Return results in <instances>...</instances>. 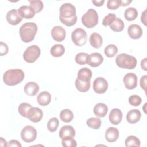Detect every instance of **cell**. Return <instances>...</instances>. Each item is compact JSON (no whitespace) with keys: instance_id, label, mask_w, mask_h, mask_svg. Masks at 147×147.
<instances>
[{"instance_id":"obj_1","label":"cell","mask_w":147,"mask_h":147,"mask_svg":"<svg viewBox=\"0 0 147 147\" xmlns=\"http://www.w3.org/2000/svg\"><path fill=\"white\" fill-rule=\"evenodd\" d=\"M37 32V26L34 22H26L20 28L19 33L21 40L24 42L33 41Z\"/></svg>"},{"instance_id":"obj_2","label":"cell","mask_w":147,"mask_h":147,"mask_svg":"<svg viewBox=\"0 0 147 147\" xmlns=\"http://www.w3.org/2000/svg\"><path fill=\"white\" fill-rule=\"evenodd\" d=\"M24 78V72L20 69L7 70L3 76V80L6 85L15 86L21 83Z\"/></svg>"},{"instance_id":"obj_3","label":"cell","mask_w":147,"mask_h":147,"mask_svg":"<svg viewBox=\"0 0 147 147\" xmlns=\"http://www.w3.org/2000/svg\"><path fill=\"white\" fill-rule=\"evenodd\" d=\"M115 63L121 68L132 69L136 67L137 60L134 56L123 53L116 57Z\"/></svg>"},{"instance_id":"obj_4","label":"cell","mask_w":147,"mask_h":147,"mask_svg":"<svg viewBox=\"0 0 147 147\" xmlns=\"http://www.w3.org/2000/svg\"><path fill=\"white\" fill-rule=\"evenodd\" d=\"M82 24L88 28H92L98 23V14L93 9H90L82 17Z\"/></svg>"},{"instance_id":"obj_5","label":"cell","mask_w":147,"mask_h":147,"mask_svg":"<svg viewBox=\"0 0 147 147\" xmlns=\"http://www.w3.org/2000/svg\"><path fill=\"white\" fill-rule=\"evenodd\" d=\"M40 48L36 45L28 47L23 54L24 60L29 63H34L40 56Z\"/></svg>"},{"instance_id":"obj_6","label":"cell","mask_w":147,"mask_h":147,"mask_svg":"<svg viewBox=\"0 0 147 147\" xmlns=\"http://www.w3.org/2000/svg\"><path fill=\"white\" fill-rule=\"evenodd\" d=\"M71 38L74 44L78 46L84 45L87 40L86 31L82 28H76L72 33Z\"/></svg>"},{"instance_id":"obj_7","label":"cell","mask_w":147,"mask_h":147,"mask_svg":"<svg viewBox=\"0 0 147 147\" xmlns=\"http://www.w3.org/2000/svg\"><path fill=\"white\" fill-rule=\"evenodd\" d=\"M21 137L22 140L25 142L29 143L33 142L36 138L37 131L32 126H26L21 130Z\"/></svg>"},{"instance_id":"obj_8","label":"cell","mask_w":147,"mask_h":147,"mask_svg":"<svg viewBox=\"0 0 147 147\" xmlns=\"http://www.w3.org/2000/svg\"><path fill=\"white\" fill-rule=\"evenodd\" d=\"M76 15L75 7L70 3H65L60 7V17L71 18Z\"/></svg>"},{"instance_id":"obj_9","label":"cell","mask_w":147,"mask_h":147,"mask_svg":"<svg viewBox=\"0 0 147 147\" xmlns=\"http://www.w3.org/2000/svg\"><path fill=\"white\" fill-rule=\"evenodd\" d=\"M108 88V83L107 80L102 78L98 77L96 78L93 83V89L96 93L103 94Z\"/></svg>"},{"instance_id":"obj_10","label":"cell","mask_w":147,"mask_h":147,"mask_svg":"<svg viewBox=\"0 0 147 147\" xmlns=\"http://www.w3.org/2000/svg\"><path fill=\"white\" fill-rule=\"evenodd\" d=\"M51 35L54 40L57 42H61L65 38V30L60 26H54L51 30Z\"/></svg>"},{"instance_id":"obj_11","label":"cell","mask_w":147,"mask_h":147,"mask_svg":"<svg viewBox=\"0 0 147 147\" xmlns=\"http://www.w3.org/2000/svg\"><path fill=\"white\" fill-rule=\"evenodd\" d=\"M123 81L125 87L129 90H132L137 85V77L133 73H129L125 75Z\"/></svg>"},{"instance_id":"obj_12","label":"cell","mask_w":147,"mask_h":147,"mask_svg":"<svg viewBox=\"0 0 147 147\" xmlns=\"http://www.w3.org/2000/svg\"><path fill=\"white\" fill-rule=\"evenodd\" d=\"M103 61L102 55L98 52H94L88 55L87 63L90 66L92 67H97L99 66Z\"/></svg>"},{"instance_id":"obj_13","label":"cell","mask_w":147,"mask_h":147,"mask_svg":"<svg viewBox=\"0 0 147 147\" xmlns=\"http://www.w3.org/2000/svg\"><path fill=\"white\" fill-rule=\"evenodd\" d=\"M109 119L111 124L114 125H118L122 119V111L117 108L112 109L109 114Z\"/></svg>"},{"instance_id":"obj_14","label":"cell","mask_w":147,"mask_h":147,"mask_svg":"<svg viewBox=\"0 0 147 147\" xmlns=\"http://www.w3.org/2000/svg\"><path fill=\"white\" fill-rule=\"evenodd\" d=\"M7 21L12 25H16L22 21V17L15 9L9 11L6 14Z\"/></svg>"},{"instance_id":"obj_15","label":"cell","mask_w":147,"mask_h":147,"mask_svg":"<svg viewBox=\"0 0 147 147\" xmlns=\"http://www.w3.org/2000/svg\"><path fill=\"white\" fill-rule=\"evenodd\" d=\"M127 33L129 37L133 39H138L142 35V29L137 24H131L127 29Z\"/></svg>"},{"instance_id":"obj_16","label":"cell","mask_w":147,"mask_h":147,"mask_svg":"<svg viewBox=\"0 0 147 147\" xmlns=\"http://www.w3.org/2000/svg\"><path fill=\"white\" fill-rule=\"evenodd\" d=\"M18 13L22 18L26 19H30L33 18L36 13L34 10L30 6H21L18 10Z\"/></svg>"},{"instance_id":"obj_17","label":"cell","mask_w":147,"mask_h":147,"mask_svg":"<svg viewBox=\"0 0 147 147\" xmlns=\"http://www.w3.org/2000/svg\"><path fill=\"white\" fill-rule=\"evenodd\" d=\"M24 90L26 95L30 96H33L38 92L39 86L38 84L34 82H29L25 85Z\"/></svg>"},{"instance_id":"obj_18","label":"cell","mask_w":147,"mask_h":147,"mask_svg":"<svg viewBox=\"0 0 147 147\" xmlns=\"http://www.w3.org/2000/svg\"><path fill=\"white\" fill-rule=\"evenodd\" d=\"M119 137L118 130L113 127H109L105 132V138L109 142L116 141Z\"/></svg>"},{"instance_id":"obj_19","label":"cell","mask_w":147,"mask_h":147,"mask_svg":"<svg viewBox=\"0 0 147 147\" xmlns=\"http://www.w3.org/2000/svg\"><path fill=\"white\" fill-rule=\"evenodd\" d=\"M33 107L29 103H22L18 106V111L21 116L28 118L33 111Z\"/></svg>"},{"instance_id":"obj_20","label":"cell","mask_w":147,"mask_h":147,"mask_svg":"<svg viewBox=\"0 0 147 147\" xmlns=\"http://www.w3.org/2000/svg\"><path fill=\"white\" fill-rule=\"evenodd\" d=\"M141 117V112L137 109H133L130 110L127 113L126 119L130 123H136L140 121Z\"/></svg>"},{"instance_id":"obj_21","label":"cell","mask_w":147,"mask_h":147,"mask_svg":"<svg viewBox=\"0 0 147 147\" xmlns=\"http://www.w3.org/2000/svg\"><path fill=\"white\" fill-rule=\"evenodd\" d=\"M92 74L91 71L88 68H83L79 70L78 72L77 79L81 81H90Z\"/></svg>"},{"instance_id":"obj_22","label":"cell","mask_w":147,"mask_h":147,"mask_svg":"<svg viewBox=\"0 0 147 147\" xmlns=\"http://www.w3.org/2000/svg\"><path fill=\"white\" fill-rule=\"evenodd\" d=\"M94 113L98 117H104L107 113L108 107L103 103H98L94 107Z\"/></svg>"},{"instance_id":"obj_23","label":"cell","mask_w":147,"mask_h":147,"mask_svg":"<svg viewBox=\"0 0 147 147\" xmlns=\"http://www.w3.org/2000/svg\"><path fill=\"white\" fill-rule=\"evenodd\" d=\"M75 136V130L74 127L70 125H65L63 126L59 131V137L61 139L67 137H74Z\"/></svg>"},{"instance_id":"obj_24","label":"cell","mask_w":147,"mask_h":147,"mask_svg":"<svg viewBox=\"0 0 147 147\" xmlns=\"http://www.w3.org/2000/svg\"><path fill=\"white\" fill-rule=\"evenodd\" d=\"M91 45L95 48H99L103 44V39L102 36L98 33H92L89 38Z\"/></svg>"},{"instance_id":"obj_25","label":"cell","mask_w":147,"mask_h":147,"mask_svg":"<svg viewBox=\"0 0 147 147\" xmlns=\"http://www.w3.org/2000/svg\"><path fill=\"white\" fill-rule=\"evenodd\" d=\"M37 100L40 105L45 106L51 102V95L48 91H42L38 94Z\"/></svg>"},{"instance_id":"obj_26","label":"cell","mask_w":147,"mask_h":147,"mask_svg":"<svg viewBox=\"0 0 147 147\" xmlns=\"http://www.w3.org/2000/svg\"><path fill=\"white\" fill-rule=\"evenodd\" d=\"M43 117L42 111L38 107H33V111L28 119L34 123L40 122Z\"/></svg>"},{"instance_id":"obj_27","label":"cell","mask_w":147,"mask_h":147,"mask_svg":"<svg viewBox=\"0 0 147 147\" xmlns=\"http://www.w3.org/2000/svg\"><path fill=\"white\" fill-rule=\"evenodd\" d=\"M50 52L51 55L53 57H60L64 53L65 48L62 44H55L53 45L51 48Z\"/></svg>"},{"instance_id":"obj_28","label":"cell","mask_w":147,"mask_h":147,"mask_svg":"<svg viewBox=\"0 0 147 147\" xmlns=\"http://www.w3.org/2000/svg\"><path fill=\"white\" fill-rule=\"evenodd\" d=\"M75 86L79 91L85 92L89 90L91 86V83L90 81L83 82L76 79L75 80Z\"/></svg>"},{"instance_id":"obj_29","label":"cell","mask_w":147,"mask_h":147,"mask_svg":"<svg viewBox=\"0 0 147 147\" xmlns=\"http://www.w3.org/2000/svg\"><path fill=\"white\" fill-rule=\"evenodd\" d=\"M109 26L110 29L113 31L116 32H119L123 29L125 25L121 19L116 17L115 19L113 21V22L109 25Z\"/></svg>"},{"instance_id":"obj_30","label":"cell","mask_w":147,"mask_h":147,"mask_svg":"<svg viewBox=\"0 0 147 147\" xmlns=\"http://www.w3.org/2000/svg\"><path fill=\"white\" fill-rule=\"evenodd\" d=\"M74 114L69 109L63 110L60 114V119L64 122H69L74 119Z\"/></svg>"},{"instance_id":"obj_31","label":"cell","mask_w":147,"mask_h":147,"mask_svg":"<svg viewBox=\"0 0 147 147\" xmlns=\"http://www.w3.org/2000/svg\"><path fill=\"white\" fill-rule=\"evenodd\" d=\"M124 16L126 20L130 21L134 20L137 17L138 12L135 8L129 7L125 11Z\"/></svg>"},{"instance_id":"obj_32","label":"cell","mask_w":147,"mask_h":147,"mask_svg":"<svg viewBox=\"0 0 147 147\" xmlns=\"http://www.w3.org/2000/svg\"><path fill=\"white\" fill-rule=\"evenodd\" d=\"M125 146L126 147L130 146H140L141 142L140 140L134 136H129L126 138L125 141Z\"/></svg>"},{"instance_id":"obj_33","label":"cell","mask_w":147,"mask_h":147,"mask_svg":"<svg viewBox=\"0 0 147 147\" xmlns=\"http://www.w3.org/2000/svg\"><path fill=\"white\" fill-rule=\"evenodd\" d=\"M104 52L107 57H113L117 53L118 48L114 44H109L105 48Z\"/></svg>"},{"instance_id":"obj_34","label":"cell","mask_w":147,"mask_h":147,"mask_svg":"<svg viewBox=\"0 0 147 147\" xmlns=\"http://www.w3.org/2000/svg\"><path fill=\"white\" fill-rule=\"evenodd\" d=\"M86 123L88 127L97 130L100 127L102 122L99 118L92 117L87 119Z\"/></svg>"},{"instance_id":"obj_35","label":"cell","mask_w":147,"mask_h":147,"mask_svg":"<svg viewBox=\"0 0 147 147\" xmlns=\"http://www.w3.org/2000/svg\"><path fill=\"white\" fill-rule=\"evenodd\" d=\"M59 124V119L56 117H53L48 121L47 123V128L49 131L54 132L57 130Z\"/></svg>"},{"instance_id":"obj_36","label":"cell","mask_w":147,"mask_h":147,"mask_svg":"<svg viewBox=\"0 0 147 147\" xmlns=\"http://www.w3.org/2000/svg\"><path fill=\"white\" fill-rule=\"evenodd\" d=\"M30 6L34 10L35 13L40 12L44 7L43 2L40 0L29 1Z\"/></svg>"},{"instance_id":"obj_37","label":"cell","mask_w":147,"mask_h":147,"mask_svg":"<svg viewBox=\"0 0 147 147\" xmlns=\"http://www.w3.org/2000/svg\"><path fill=\"white\" fill-rule=\"evenodd\" d=\"M88 55L84 52L78 53L75 56V61L79 65H84L87 64Z\"/></svg>"},{"instance_id":"obj_38","label":"cell","mask_w":147,"mask_h":147,"mask_svg":"<svg viewBox=\"0 0 147 147\" xmlns=\"http://www.w3.org/2000/svg\"><path fill=\"white\" fill-rule=\"evenodd\" d=\"M62 145L64 147H76L77 143L74 137H67L62 139Z\"/></svg>"},{"instance_id":"obj_39","label":"cell","mask_w":147,"mask_h":147,"mask_svg":"<svg viewBox=\"0 0 147 147\" xmlns=\"http://www.w3.org/2000/svg\"><path fill=\"white\" fill-rule=\"evenodd\" d=\"M59 18L61 23L68 26H71L74 25L77 21L76 16L71 18H63L61 17H59Z\"/></svg>"},{"instance_id":"obj_40","label":"cell","mask_w":147,"mask_h":147,"mask_svg":"<svg viewBox=\"0 0 147 147\" xmlns=\"http://www.w3.org/2000/svg\"><path fill=\"white\" fill-rule=\"evenodd\" d=\"M121 6V0H109L107 2V7L110 10H115Z\"/></svg>"},{"instance_id":"obj_41","label":"cell","mask_w":147,"mask_h":147,"mask_svg":"<svg viewBox=\"0 0 147 147\" xmlns=\"http://www.w3.org/2000/svg\"><path fill=\"white\" fill-rule=\"evenodd\" d=\"M116 16L113 13H109L106 16H105L103 20L102 24L105 26H107L108 25H110L113 21L115 19Z\"/></svg>"},{"instance_id":"obj_42","label":"cell","mask_w":147,"mask_h":147,"mask_svg":"<svg viewBox=\"0 0 147 147\" xmlns=\"http://www.w3.org/2000/svg\"><path fill=\"white\" fill-rule=\"evenodd\" d=\"M142 102L141 98L137 95H131L129 98V103L133 106H139Z\"/></svg>"},{"instance_id":"obj_43","label":"cell","mask_w":147,"mask_h":147,"mask_svg":"<svg viewBox=\"0 0 147 147\" xmlns=\"http://www.w3.org/2000/svg\"><path fill=\"white\" fill-rule=\"evenodd\" d=\"M8 52V47L7 45L2 42H0V54L1 56L5 55Z\"/></svg>"},{"instance_id":"obj_44","label":"cell","mask_w":147,"mask_h":147,"mask_svg":"<svg viewBox=\"0 0 147 147\" xmlns=\"http://www.w3.org/2000/svg\"><path fill=\"white\" fill-rule=\"evenodd\" d=\"M146 80H147V76L144 75L140 79V86L145 91L146 90Z\"/></svg>"},{"instance_id":"obj_45","label":"cell","mask_w":147,"mask_h":147,"mask_svg":"<svg viewBox=\"0 0 147 147\" xmlns=\"http://www.w3.org/2000/svg\"><path fill=\"white\" fill-rule=\"evenodd\" d=\"M7 146H17V147H21V144L19 141L16 140H10L7 144Z\"/></svg>"},{"instance_id":"obj_46","label":"cell","mask_w":147,"mask_h":147,"mask_svg":"<svg viewBox=\"0 0 147 147\" xmlns=\"http://www.w3.org/2000/svg\"><path fill=\"white\" fill-rule=\"evenodd\" d=\"M146 10H144L143 13H142L141 17V20L142 22L146 26Z\"/></svg>"},{"instance_id":"obj_47","label":"cell","mask_w":147,"mask_h":147,"mask_svg":"<svg viewBox=\"0 0 147 147\" xmlns=\"http://www.w3.org/2000/svg\"><path fill=\"white\" fill-rule=\"evenodd\" d=\"M146 58L144 59L143 60H141V67L142 68V69H143L144 71H146Z\"/></svg>"},{"instance_id":"obj_48","label":"cell","mask_w":147,"mask_h":147,"mask_svg":"<svg viewBox=\"0 0 147 147\" xmlns=\"http://www.w3.org/2000/svg\"><path fill=\"white\" fill-rule=\"evenodd\" d=\"M105 1H92V2L96 6H101L103 5Z\"/></svg>"},{"instance_id":"obj_49","label":"cell","mask_w":147,"mask_h":147,"mask_svg":"<svg viewBox=\"0 0 147 147\" xmlns=\"http://www.w3.org/2000/svg\"><path fill=\"white\" fill-rule=\"evenodd\" d=\"M132 2V1L130 0H124V1H121V6H126L128 5H129L131 2Z\"/></svg>"},{"instance_id":"obj_50","label":"cell","mask_w":147,"mask_h":147,"mask_svg":"<svg viewBox=\"0 0 147 147\" xmlns=\"http://www.w3.org/2000/svg\"><path fill=\"white\" fill-rule=\"evenodd\" d=\"M0 145L1 146H7V142L3 137H1L0 138Z\"/></svg>"}]
</instances>
